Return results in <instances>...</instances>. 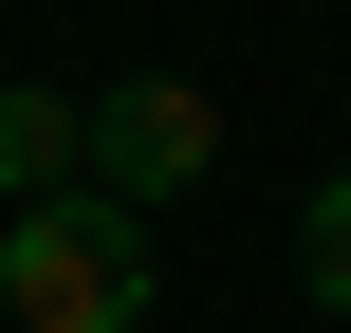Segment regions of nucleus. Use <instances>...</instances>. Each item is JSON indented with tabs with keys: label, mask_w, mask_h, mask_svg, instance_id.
<instances>
[{
	"label": "nucleus",
	"mask_w": 351,
	"mask_h": 333,
	"mask_svg": "<svg viewBox=\"0 0 351 333\" xmlns=\"http://www.w3.org/2000/svg\"><path fill=\"white\" fill-rule=\"evenodd\" d=\"M0 315L19 333H148V204L111 185H56L0 222Z\"/></svg>",
	"instance_id": "nucleus-1"
},
{
	"label": "nucleus",
	"mask_w": 351,
	"mask_h": 333,
	"mask_svg": "<svg viewBox=\"0 0 351 333\" xmlns=\"http://www.w3.org/2000/svg\"><path fill=\"white\" fill-rule=\"evenodd\" d=\"M204 167H222V111H204L185 74H111V93H93V185H111V204H185Z\"/></svg>",
	"instance_id": "nucleus-2"
},
{
	"label": "nucleus",
	"mask_w": 351,
	"mask_h": 333,
	"mask_svg": "<svg viewBox=\"0 0 351 333\" xmlns=\"http://www.w3.org/2000/svg\"><path fill=\"white\" fill-rule=\"evenodd\" d=\"M93 185V93H0V204Z\"/></svg>",
	"instance_id": "nucleus-3"
},
{
	"label": "nucleus",
	"mask_w": 351,
	"mask_h": 333,
	"mask_svg": "<svg viewBox=\"0 0 351 333\" xmlns=\"http://www.w3.org/2000/svg\"><path fill=\"white\" fill-rule=\"evenodd\" d=\"M296 278H315V315H351V185H315V222H296Z\"/></svg>",
	"instance_id": "nucleus-4"
}]
</instances>
